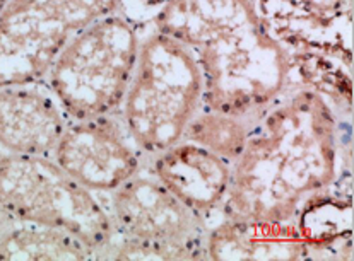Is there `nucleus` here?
Returning <instances> with one entry per match:
<instances>
[{
    "label": "nucleus",
    "mask_w": 354,
    "mask_h": 261,
    "mask_svg": "<svg viewBox=\"0 0 354 261\" xmlns=\"http://www.w3.org/2000/svg\"><path fill=\"white\" fill-rule=\"evenodd\" d=\"M341 125L330 101L313 87L283 94L254 122L231 164L218 219L295 222L342 173Z\"/></svg>",
    "instance_id": "nucleus-1"
},
{
    "label": "nucleus",
    "mask_w": 354,
    "mask_h": 261,
    "mask_svg": "<svg viewBox=\"0 0 354 261\" xmlns=\"http://www.w3.org/2000/svg\"><path fill=\"white\" fill-rule=\"evenodd\" d=\"M151 24L192 52L204 110L257 118L288 93L295 57L254 0H168Z\"/></svg>",
    "instance_id": "nucleus-2"
},
{
    "label": "nucleus",
    "mask_w": 354,
    "mask_h": 261,
    "mask_svg": "<svg viewBox=\"0 0 354 261\" xmlns=\"http://www.w3.org/2000/svg\"><path fill=\"white\" fill-rule=\"evenodd\" d=\"M201 101L202 75L192 52L154 29L140 36L120 119L146 161L183 140Z\"/></svg>",
    "instance_id": "nucleus-3"
},
{
    "label": "nucleus",
    "mask_w": 354,
    "mask_h": 261,
    "mask_svg": "<svg viewBox=\"0 0 354 261\" xmlns=\"http://www.w3.org/2000/svg\"><path fill=\"white\" fill-rule=\"evenodd\" d=\"M139 45V24L108 14L67 39L43 82L68 119L120 115Z\"/></svg>",
    "instance_id": "nucleus-4"
},
{
    "label": "nucleus",
    "mask_w": 354,
    "mask_h": 261,
    "mask_svg": "<svg viewBox=\"0 0 354 261\" xmlns=\"http://www.w3.org/2000/svg\"><path fill=\"white\" fill-rule=\"evenodd\" d=\"M0 212L68 232L91 249L95 260L115 234L104 198L77 183L53 157L43 155L3 152Z\"/></svg>",
    "instance_id": "nucleus-5"
},
{
    "label": "nucleus",
    "mask_w": 354,
    "mask_h": 261,
    "mask_svg": "<svg viewBox=\"0 0 354 261\" xmlns=\"http://www.w3.org/2000/svg\"><path fill=\"white\" fill-rule=\"evenodd\" d=\"M104 202L117 235L182 249L189 260L205 258L207 224L187 209L146 166L108 193Z\"/></svg>",
    "instance_id": "nucleus-6"
},
{
    "label": "nucleus",
    "mask_w": 354,
    "mask_h": 261,
    "mask_svg": "<svg viewBox=\"0 0 354 261\" xmlns=\"http://www.w3.org/2000/svg\"><path fill=\"white\" fill-rule=\"evenodd\" d=\"M53 161L103 198L136 176L147 162L130 140L120 115L68 119Z\"/></svg>",
    "instance_id": "nucleus-7"
},
{
    "label": "nucleus",
    "mask_w": 354,
    "mask_h": 261,
    "mask_svg": "<svg viewBox=\"0 0 354 261\" xmlns=\"http://www.w3.org/2000/svg\"><path fill=\"white\" fill-rule=\"evenodd\" d=\"M146 168L205 224L219 217L231 180V162L201 145L180 140L147 159Z\"/></svg>",
    "instance_id": "nucleus-8"
},
{
    "label": "nucleus",
    "mask_w": 354,
    "mask_h": 261,
    "mask_svg": "<svg viewBox=\"0 0 354 261\" xmlns=\"http://www.w3.org/2000/svg\"><path fill=\"white\" fill-rule=\"evenodd\" d=\"M68 118L45 82L0 87V148L53 157Z\"/></svg>",
    "instance_id": "nucleus-9"
},
{
    "label": "nucleus",
    "mask_w": 354,
    "mask_h": 261,
    "mask_svg": "<svg viewBox=\"0 0 354 261\" xmlns=\"http://www.w3.org/2000/svg\"><path fill=\"white\" fill-rule=\"evenodd\" d=\"M205 260H301L313 255L296 222L218 219L204 235Z\"/></svg>",
    "instance_id": "nucleus-10"
},
{
    "label": "nucleus",
    "mask_w": 354,
    "mask_h": 261,
    "mask_svg": "<svg viewBox=\"0 0 354 261\" xmlns=\"http://www.w3.org/2000/svg\"><path fill=\"white\" fill-rule=\"evenodd\" d=\"M65 43L31 24L0 19V87L41 82Z\"/></svg>",
    "instance_id": "nucleus-11"
},
{
    "label": "nucleus",
    "mask_w": 354,
    "mask_h": 261,
    "mask_svg": "<svg viewBox=\"0 0 354 261\" xmlns=\"http://www.w3.org/2000/svg\"><path fill=\"white\" fill-rule=\"evenodd\" d=\"M0 260H95L68 232L0 212Z\"/></svg>",
    "instance_id": "nucleus-12"
},
{
    "label": "nucleus",
    "mask_w": 354,
    "mask_h": 261,
    "mask_svg": "<svg viewBox=\"0 0 354 261\" xmlns=\"http://www.w3.org/2000/svg\"><path fill=\"white\" fill-rule=\"evenodd\" d=\"M113 12H120V0H9L2 14L30 17L72 36Z\"/></svg>",
    "instance_id": "nucleus-13"
},
{
    "label": "nucleus",
    "mask_w": 354,
    "mask_h": 261,
    "mask_svg": "<svg viewBox=\"0 0 354 261\" xmlns=\"http://www.w3.org/2000/svg\"><path fill=\"white\" fill-rule=\"evenodd\" d=\"M255 119L201 108L190 119L183 140L201 145L233 164L247 144Z\"/></svg>",
    "instance_id": "nucleus-14"
},
{
    "label": "nucleus",
    "mask_w": 354,
    "mask_h": 261,
    "mask_svg": "<svg viewBox=\"0 0 354 261\" xmlns=\"http://www.w3.org/2000/svg\"><path fill=\"white\" fill-rule=\"evenodd\" d=\"M288 2L299 12L330 28L335 21L344 17L346 7L349 9L351 6V0H288Z\"/></svg>",
    "instance_id": "nucleus-15"
},
{
    "label": "nucleus",
    "mask_w": 354,
    "mask_h": 261,
    "mask_svg": "<svg viewBox=\"0 0 354 261\" xmlns=\"http://www.w3.org/2000/svg\"><path fill=\"white\" fill-rule=\"evenodd\" d=\"M168 0H120V12L125 14L129 19H132L133 14H137L136 24L140 23L144 16L149 17V21L156 16Z\"/></svg>",
    "instance_id": "nucleus-16"
},
{
    "label": "nucleus",
    "mask_w": 354,
    "mask_h": 261,
    "mask_svg": "<svg viewBox=\"0 0 354 261\" xmlns=\"http://www.w3.org/2000/svg\"><path fill=\"white\" fill-rule=\"evenodd\" d=\"M7 3H9V0H0V14L3 12V9L7 7Z\"/></svg>",
    "instance_id": "nucleus-17"
},
{
    "label": "nucleus",
    "mask_w": 354,
    "mask_h": 261,
    "mask_svg": "<svg viewBox=\"0 0 354 261\" xmlns=\"http://www.w3.org/2000/svg\"><path fill=\"white\" fill-rule=\"evenodd\" d=\"M2 154H3V151H2V148H0V157H2Z\"/></svg>",
    "instance_id": "nucleus-18"
}]
</instances>
